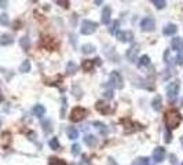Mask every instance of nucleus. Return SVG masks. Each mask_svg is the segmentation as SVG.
<instances>
[{"label": "nucleus", "mask_w": 183, "mask_h": 165, "mask_svg": "<svg viewBox=\"0 0 183 165\" xmlns=\"http://www.w3.org/2000/svg\"><path fill=\"white\" fill-rule=\"evenodd\" d=\"M165 125H167L168 129H173V128H178L179 124L182 123V116L178 110H168L165 113Z\"/></svg>", "instance_id": "obj_1"}, {"label": "nucleus", "mask_w": 183, "mask_h": 165, "mask_svg": "<svg viewBox=\"0 0 183 165\" xmlns=\"http://www.w3.org/2000/svg\"><path fill=\"white\" fill-rule=\"evenodd\" d=\"M87 116V110H85L84 107H81V106H76V107L72 109V111H70V121L73 123H80L81 120H84V117Z\"/></svg>", "instance_id": "obj_2"}, {"label": "nucleus", "mask_w": 183, "mask_h": 165, "mask_svg": "<svg viewBox=\"0 0 183 165\" xmlns=\"http://www.w3.org/2000/svg\"><path fill=\"white\" fill-rule=\"evenodd\" d=\"M98 29V23L94 22V21H90V19H84L81 22V28H80V32L81 34H92L94 32Z\"/></svg>", "instance_id": "obj_3"}, {"label": "nucleus", "mask_w": 183, "mask_h": 165, "mask_svg": "<svg viewBox=\"0 0 183 165\" xmlns=\"http://www.w3.org/2000/svg\"><path fill=\"white\" fill-rule=\"evenodd\" d=\"M179 88H181V81L179 80H175L167 85V96L169 101H175L176 99V96L179 94Z\"/></svg>", "instance_id": "obj_4"}, {"label": "nucleus", "mask_w": 183, "mask_h": 165, "mask_svg": "<svg viewBox=\"0 0 183 165\" xmlns=\"http://www.w3.org/2000/svg\"><path fill=\"white\" fill-rule=\"evenodd\" d=\"M110 85H113L114 88H117V90H123L124 88V80L121 77V74H120L119 72H112L110 73Z\"/></svg>", "instance_id": "obj_5"}, {"label": "nucleus", "mask_w": 183, "mask_h": 165, "mask_svg": "<svg viewBox=\"0 0 183 165\" xmlns=\"http://www.w3.org/2000/svg\"><path fill=\"white\" fill-rule=\"evenodd\" d=\"M138 54H139V44H132L131 47H129L128 50H127V59L128 62H135L138 58Z\"/></svg>", "instance_id": "obj_6"}, {"label": "nucleus", "mask_w": 183, "mask_h": 165, "mask_svg": "<svg viewBox=\"0 0 183 165\" xmlns=\"http://www.w3.org/2000/svg\"><path fill=\"white\" fill-rule=\"evenodd\" d=\"M116 37L123 43H127V41H132L134 40V33L131 30H117L116 32Z\"/></svg>", "instance_id": "obj_7"}, {"label": "nucleus", "mask_w": 183, "mask_h": 165, "mask_svg": "<svg viewBox=\"0 0 183 165\" xmlns=\"http://www.w3.org/2000/svg\"><path fill=\"white\" fill-rule=\"evenodd\" d=\"M140 28H142V30L144 32H153L156 28V22L153 18H150V17H147V18H143L142 22H140Z\"/></svg>", "instance_id": "obj_8"}, {"label": "nucleus", "mask_w": 183, "mask_h": 165, "mask_svg": "<svg viewBox=\"0 0 183 165\" xmlns=\"http://www.w3.org/2000/svg\"><path fill=\"white\" fill-rule=\"evenodd\" d=\"M165 158V149L164 147H156L153 150V160L154 163H163Z\"/></svg>", "instance_id": "obj_9"}, {"label": "nucleus", "mask_w": 183, "mask_h": 165, "mask_svg": "<svg viewBox=\"0 0 183 165\" xmlns=\"http://www.w3.org/2000/svg\"><path fill=\"white\" fill-rule=\"evenodd\" d=\"M95 109L102 114H108V113H110L112 111L110 105H109L108 102H105V101H98L96 102L95 103Z\"/></svg>", "instance_id": "obj_10"}, {"label": "nucleus", "mask_w": 183, "mask_h": 165, "mask_svg": "<svg viewBox=\"0 0 183 165\" xmlns=\"http://www.w3.org/2000/svg\"><path fill=\"white\" fill-rule=\"evenodd\" d=\"M171 47L176 52L183 51V39L182 37H173L172 41H171Z\"/></svg>", "instance_id": "obj_11"}, {"label": "nucleus", "mask_w": 183, "mask_h": 165, "mask_svg": "<svg viewBox=\"0 0 183 165\" xmlns=\"http://www.w3.org/2000/svg\"><path fill=\"white\" fill-rule=\"evenodd\" d=\"M110 17H112V8L109 7V6H106L102 11V23L108 25V23L110 22Z\"/></svg>", "instance_id": "obj_12"}, {"label": "nucleus", "mask_w": 183, "mask_h": 165, "mask_svg": "<svg viewBox=\"0 0 183 165\" xmlns=\"http://www.w3.org/2000/svg\"><path fill=\"white\" fill-rule=\"evenodd\" d=\"M92 125H94V128H95L101 135H106V134L109 132L108 127H106L103 123H101V121H94V123H92Z\"/></svg>", "instance_id": "obj_13"}, {"label": "nucleus", "mask_w": 183, "mask_h": 165, "mask_svg": "<svg viewBox=\"0 0 183 165\" xmlns=\"http://www.w3.org/2000/svg\"><path fill=\"white\" fill-rule=\"evenodd\" d=\"M176 32H178V28H176V25H173V23H168V25L163 29V33L165 36H172V34H175Z\"/></svg>", "instance_id": "obj_14"}, {"label": "nucleus", "mask_w": 183, "mask_h": 165, "mask_svg": "<svg viewBox=\"0 0 183 165\" xmlns=\"http://www.w3.org/2000/svg\"><path fill=\"white\" fill-rule=\"evenodd\" d=\"M32 113L40 119V117H43L44 114H46V107H44L43 105H36V106H33V109H32Z\"/></svg>", "instance_id": "obj_15"}, {"label": "nucleus", "mask_w": 183, "mask_h": 165, "mask_svg": "<svg viewBox=\"0 0 183 165\" xmlns=\"http://www.w3.org/2000/svg\"><path fill=\"white\" fill-rule=\"evenodd\" d=\"M94 66H95L94 59H84L83 61V70H84V72H92Z\"/></svg>", "instance_id": "obj_16"}, {"label": "nucleus", "mask_w": 183, "mask_h": 165, "mask_svg": "<svg viewBox=\"0 0 183 165\" xmlns=\"http://www.w3.org/2000/svg\"><path fill=\"white\" fill-rule=\"evenodd\" d=\"M14 43V39L11 34H2V37H0V44L2 46H11V44Z\"/></svg>", "instance_id": "obj_17"}, {"label": "nucleus", "mask_w": 183, "mask_h": 165, "mask_svg": "<svg viewBox=\"0 0 183 165\" xmlns=\"http://www.w3.org/2000/svg\"><path fill=\"white\" fill-rule=\"evenodd\" d=\"M84 143L87 144V146H90V147H95L96 143H98V140H96V138L94 136V135H85L84 136Z\"/></svg>", "instance_id": "obj_18"}, {"label": "nucleus", "mask_w": 183, "mask_h": 165, "mask_svg": "<svg viewBox=\"0 0 183 165\" xmlns=\"http://www.w3.org/2000/svg\"><path fill=\"white\" fill-rule=\"evenodd\" d=\"M161 105H163V99H161L160 95H157V96H156V98L152 101V107L156 111H158V110H161Z\"/></svg>", "instance_id": "obj_19"}, {"label": "nucleus", "mask_w": 183, "mask_h": 165, "mask_svg": "<svg viewBox=\"0 0 183 165\" xmlns=\"http://www.w3.org/2000/svg\"><path fill=\"white\" fill-rule=\"evenodd\" d=\"M66 134H67V138L72 139V140H75V139H77L79 138V131L75 128V127H69L67 131H66Z\"/></svg>", "instance_id": "obj_20"}, {"label": "nucleus", "mask_w": 183, "mask_h": 165, "mask_svg": "<svg viewBox=\"0 0 183 165\" xmlns=\"http://www.w3.org/2000/svg\"><path fill=\"white\" fill-rule=\"evenodd\" d=\"M72 94L75 95L76 99H81V96H83V90L80 88V85H79V84H73V87H72Z\"/></svg>", "instance_id": "obj_21"}, {"label": "nucleus", "mask_w": 183, "mask_h": 165, "mask_svg": "<svg viewBox=\"0 0 183 165\" xmlns=\"http://www.w3.org/2000/svg\"><path fill=\"white\" fill-rule=\"evenodd\" d=\"M95 46L94 44H84V46L81 47V51H83V54H85V55H90V54H92V52H95Z\"/></svg>", "instance_id": "obj_22"}, {"label": "nucleus", "mask_w": 183, "mask_h": 165, "mask_svg": "<svg viewBox=\"0 0 183 165\" xmlns=\"http://www.w3.org/2000/svg\"><path fill=\"white\" fill-rule=\"evenodd\" d=\"M41 127H43V131L46 132V134H50V132L52 131L51 120H43V121H41Z\"/></svg>", "instance_id": "obj_23"}, {"label": "nucleus", "mask_w": 183, "mask_h": 165, "mask_svg": "<svg viewBox=\"0 0 183 165\" xmlns=\"http://www.w3.org/2000/svg\"><path fill=\"white\" fill-rule=\"evenodd\" d=\"M30 67H32L30 61H29V59H25V61L22 62V65L19 66V72H22V73H28V72H30Z\"/></svg>", "instance_id": "obj_24"}, {"label": "nucleus", "mask_w": 183, "mask_h": 165, "mask_svg": "<svg viewBox=\"0 0 183 165\" xmlns=\"http://www.w3.org/2000/svg\"><path fill=\"white\" fill-rule=\"evenodd\" d=\"M66 72H67V74H75V73L77 72V65L73 61H70L66 66Z\"/></svg>", "instance_id": "obj_25"}, {"label": "nucleus", "mask_w": 183, "mask_h": 165, "mask_svg": "<svg viewBox=\"0 0 183 165\" xmlns=\"http://www.w3.org/2000/svg\"><path fill=\"white\" fill-rule=\"evenodd\" d=\"M150 65V58L147 55H142L139 58V62H138V67H142V66H149Z\"/></svg>", "instance_id": "obj_26"}, {"label": "nucleus", "mask_w": 183, "mask_h": 165, "mask_svg": "<svg viewBox=\"0 0 183 165\" xmlns=\"http://www.w3.org/2000/svg\"><path fill=\"white\" fill-rule=\"evenodd\" d=\"M48 146L51 147L52 150H59L61 146H59V140H58V138H51L48 142Z\"/></svg>", "instance_id": "obj_27"}, {"label": "nucleus", "mask_w": 183, "mask_h": 165, "mask_svg": "<svg viewBox=\"0 0 183 165\" xmlns=\"http://www.w3.org/2000/svg\"><path fill=\"white\" fill-rule=\"evenodd\" d=\"M19 46L22 47V50H25V51H28L29 50V46H30V41H29V39L26 36H23L22 39L19 40Z\"/></svg>", "instance_id": "obj_28"}, {"label": "nucleus", "mask_w": 183, "mask_h": 165, "mask_svg": "<svg viewBox=\"0 0 183 165\" xmlns=\"http://www.w3.org/2000/svg\"><path fill=\"white\" fill-rule=\"evenodd\" d=\"M48 165H67V164L65 163L63 160H59V158H57V157H51L48 161Z\"/></svg>", "instance_id": "obj_29"}, {"label": "nucleus", "mask_w": 183, "mask_h": 165, "mask_svg": "<svg viewBox=\"0 0 183 165\" xmlns=\"http://www.w3.org/2000/svg\"><path fill=\"white\" fill-rule=\"evenodd\" d=\"M152 3L156 6V8H158V10H160V8H164L165 6H167V2H164V0H153Z\"/></svg>", "instance_id": "obj_30"}, {"label": "nucleus", "mask_w": 183, "mask_h": 165, "mask_svg": "<svg viewBox=\"0 0 183 165\" xmlns=\"http://www.w3.org/2000/svg\"><path fill=\"white\" fill-rule=\"evenodd\" d=\"M8 22H10V21H8L7 14H2V15H0V23H2V25H8Z\"/></svg>", "instance_id": "obj_31"}, {"label": "nucleus", "mask_w": 183, "mask_h": 165, "mask_svg": "<svg viewBox=\"0 0 183 165\" xmlns=\"http://www.w3.org/2000/svg\"><path fill=\"white\" fill-rule=\"evenodd\" d=\"M72 154L73 155H79V154H80V144H73V146H72Z\"/></svg>", "instance_id": "obj_32"}, {"label": "nucleus", "mask_w": 183, "mask_h": 165, "mask_svg": "<svg viewBox=\"0 0 183 165\" xmlns=\"http://www.w3.org/2000/svg\"><path fill=\"white\" fill-rule=\"evenodd\" d=\"M117 28H119V22H117V21H114L113 25H112V28H110V33L112 34H116V29Z\"/></svg>", "instance_id": "obj_33"}, {"label": "nucleus", "mask_w": 183, "mask_h": 165, "mask_svg": "<svg viewBox=\"0 0 183 165\" xmlns=\"http://www.w3.org/2000/svg\"><path fill=\"white\" fill-rule=\"evenodd\" d=\"M57 3H58L59 6H63L65 8H67V7H69V2H66V0H63V2H62V0H58Z\"/></svg>", "instance_id": "obj_34"}, {"label": "nucleus", "mask_w": 183, "mask_h": 165, "mask_svg": "<svg viewBox=\"0 0 183 165\" xmlns=\"http://www.w3.org/2000/svg\"><path fill=\"white\" fill-rule=\"evenodd\" d=\"M165 143H171V134H169V131H165Z\"/></svg>", "instance_id": "obj_35"}, {"label": "nucleus", "mask_w": 183, "mask_h": 165, "mask_svg": "<svg viewBox=\"0 0 183 165\" xmlns=\"http://www.w3.org/2000/svg\"><path fill=\"white\" fill-rule=\"evenodd\" d=\"M105 96H108L109 99H112V98H113V92H112V91H106V92H105Z\"/></svg>", "instance_id": "obj_36"}, {"label": "nucleus", "mask_w": 183, "mask_h": 165, "mask_svg": "<svg viewBox=\"0 0 183 165\" xmlns=\"http://www.w3.org/2000/svg\"><path fill=\"white\" fill-rule=\"evenodd\" d=\"M0 6H2L3 8H6L7 7V2H0Z\"/></svg>", "instance_id": "obj_37"}, {"label": "nucleus", "mask_w": 183, "mask_h": 165, "mask_svg": "<svg viewBox=\"0 0 183 165\" xmlns=\"http://www.w3.org/2000/svg\"><path fill=\"white\" fill-rule=\"evenodd\" d=\"M144 165H154V164H152V163H150V160H147V161H146V164H144Z\"/></svg>", "instance_id": "obj_38"}, {"label": "nucleus", "mask_w": 183, "mask_h": 165, "mask_svg": "<svg viewBox=\"0 0 183 165\" xmlns=\"http://www.w3.org/2000/svg\"><path fill=\"white\" fill-rule=\"evenodd\" d=\"M2 101H3V95L0 94V103H2Z\"/></svg>", "instance_id": "obj_39"}, {"label": "nucleus", "mask_w": 183, "mask_h": 165, "mask_svg": "<svg viewBox=\"0 0 183 165\" xmlns=\"http://www.w3.org/2000/svg\"><path fill=\"white\" fill-rule=\"evenodd\" d=\"M0 127H2V120H0Z\"/></svg>", "instance_id": "obj_40"}, {"label": "nucleus", "mask_w": 183, "mask_h": 165, "mask_svg": "<svg viewBox=\"0 0 183 165\" xmlns=\"http://www.w3.org/2000/svg\"><path fill=\"white\" fill-rule=\"evenodd\" d=\"M182 165H183V163H182Z\"/></svg>", "instance_id": "obj_41"}]
</instances>
